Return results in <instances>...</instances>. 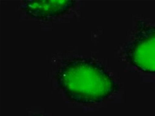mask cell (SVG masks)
<instances>
[{
  "instance_id": "277c9868",
  "label": "cell",
  "mask_w": 155,
  "mask_h": 116,
  "mask_svg": "<svg viewBox=\"0 0 155 116\" xmlns=\"http://www.w3.org/2000/svg\"><path fill=\"white\" fill-rule=\"evenodd\" d=\"M32 116H46V115H40V114H35L33 115Z\"/></svg>"
},
{
  "instance_id": "3957f363",
  "label": "cell",
  "mask_w": 155,
  "mask_h": 116,
  "mask_svg": "<svg viewBox=\"0 0 155 116\" xmlns=\"http://www.w3.org/2000/svg\"><path fill=\"white\" fill-rule=\"evenodd\" d=\"M75 3L74 0H29L21 7L31 18L48 21L66 14Z\"/></svg>"
},
{
  "instance_id": "6da1fadb",
  "label": "cell",
  "mask_w": 155,
  "mask_h": 116,
  "mask_svg": "<svg viewBox=\"0 0 155 116\" xmlns=\"http://www.w3.org/2000/svg\"><path fill=\"white\" fill-rule=\"evenodd\" d=\"M56 79L70 101L80 104L101 102L119 90V87L103 66L92 60L75 57L59 66Z\"/></svg>"
},
{
  "instance_id": "7a4b0ae2",
  "label": "cell",
  "mask_w": 155,
  "mask_h": 116,
  "mask_svg": "<svg viewBox=\"0 0 155 116\" xmlns=\"http://www.w3.org/2000/svg\"><path fill=\"white\" fill-rule=\"evenodd\" d=\"M129 63L145 73L155 74V25L140 22L125 48Z\"/></svg>"
}]
</instances>
